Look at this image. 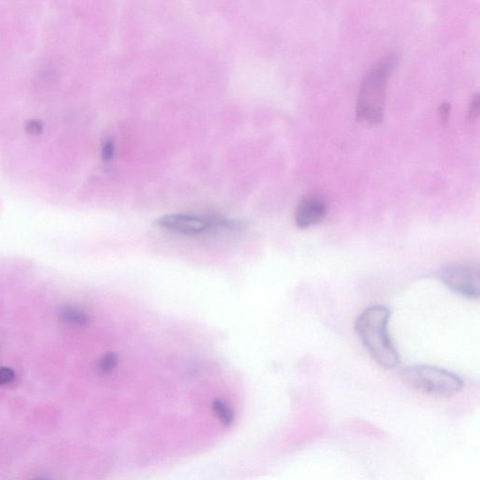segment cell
I'll return each mask as SVG.
<instances>
[{"label":"cell","mask_w":480,"mask_h":480,"mask_svg":"<svg viewBox=\"0 0 480 480\" xmlns=\"http://www.w3.org/2000/svg\"><path fill=\"white\" fill-rule=\"evenodd\" d=\"M60 317L61 320L71 326L83 327L90 322V317L84 310L70 304L64 305L60 308Z\"/></svg>","instance_id":"cell-7"},{"label":"cell","mask_w":480,"mask_h":480,"mask_svg":"<svg viewBox=\"0 0 480 480\" xmlns=\"http://www.w3.org/2000/svg\"><path fill=\"white\" fill-rule=\"evenodd\" d=\"M449 112H451V105L448 104H442L439 108V118L442 122L448 121Z\"/></svg>","instance_id":"cell-13"},{"label":"cell","mask_w":480,"mask_h":480,"mask_svg":"<svg viewBox=\"0 0 480 480\" xmlns=\"http://www.w3.org/2000/svg\"><path fill=\"white\" fill-rule=\"evenodd\" d=\"M118 356L114 352H108L100 359L99 370L102 373H109L118 366Z\"/></svg>","instance_id":"cell-8"},{"label":"cell","mask_w":480,"mask_h":480,"mask_svg":"<svg viewBox=\"0 0 480 480\" xmlns=\"http://www.w3.org/2000/svg\"><path fill=\"white\" fill-rule=\"evenodd\" d=\"M116 153L115 141L112 138H107L102 146V157L105 162L112 160Z\"/></svg>","instance_id":"cell-9"},{"label":"cell","mask_w":480,"mask_h":480,"mask_svg":"<svg viewBox=\"0 0 480 480\" xmlns=\"http://www.w3.org/2000/svg\"><path fill=\"white\" fill-rule=\"evenodd\" d=\"M396 63V55H388L374 64L363 78L357 102V116L359 121L370 124L383 121L388 78Z\"/></svg>","instance_id":"cell-2"},{"label":"cell","mask_w":480,"mask_h":480,"mask_svg":"<svg viewBox=\"0 0 480 480\" xmlns=\"http://www.w3.org/2000/svg\"><path fill=\"white\" fill-rule=\"evenodd\" d=\"M327 205L318 196L304 197L299 203L295 213L296 226L301 229L309 228L322 223L326 218Z\"/></svg>","instance_id":"cell-6"},{"label":"cell","mask_w":480,"mask_h":480,"mask_svg":"<svg viewBox=\"0 0 480 480\" xmlns=\"http://www.w3.org/2000/svg\"><path fill=\"white\" fill-rule=\"evenodd\" d=\"M439 278L452 292L469 299H479L480 295V269L473 262L449 263L439 272Z\"/></svg>","instance_id":"cell-4"},{"label":"cell","mask_w":480,"mask_h":480,"mask_svg":"<svg viewBox=\"0 0 480 480\" xmlns=\"http://www.w3.org/2000/svg\"><path fill=\"white\" fill-rule=\"evenodd\" d=\"M25 130L32 135H40L43 130V125L39 119H29L25 125Z\"/></svg>","instance_id":"cell-10"},{"label":"cell","mask_w":480,"mask_h":480,"mask_svg":"<svg viewBox=\"0 0 480 480\" xmlns=\"http://www.w3.org/2000/svg\"><path fill=\"white\" fill-rule=\"evenodd\" d=\"M35 480H48V479H35Z\"/></svg>","instance_id":"cell-14"},{"label":"cell","mask_w":480,"mask_h":480,"mask_svg":"<svg viewBox=\"0 0 480 480\" xmlns=\"http://www.w3.org/2000/svg\"><path fill=\"white\" fill-rule=\"evenodd\" d=\"M404 385L418 392L439 398H451L463 388L462 380L445 369L431 365H413L402 371Z\"/></svg>","instance_id":"cell-3"},{"label":"cell","mask_w":480,"mask_h":480,"mask_svg":"<svg viewBox=\"0 0 480 480\" xmlns=\"http://www.w3.org/2000/svg\"><path fill=\"white\" fill-rule=\"evenodd\" d=\"M479 97L476 95L474 97L472 100L470 105V111H469V115L472 119L476 118L479 116Z\"/></svg>","instance_id":"cell-12"},{"label":"cell","mask_w":480,"mask_h":480,"mask_svg":"<svg viewBox=\"0 0 480 480\" xmlns=\"http://www.w3.org/2000/svg\"><path fill=\"white\" fill-rule=\"evenodd\" d=\"M390 313L387 307L373 305L360 313L355 329L366 350L377 364L385 369H393L399 363L390 333L388 322Z\"/></svg>","instance_id":"cell-1"},{"label":"cell","mask_w":480,"mask_h":480,"mask_svg":"<svg viewBox=\"0 0 480 480\" xmlns=\"http://www.w3.org/2000/svg\"><path fill=\"white\" fill-rule=\"evenodd\" d=\"M15 373L11 368L0 367V385H6L15 381Z\"/></svg>","instance_id":"cell-11"},{"label":"cell","mask_w":480,"mask_h":480,"mask_svg":"<svg viewBox=\"0 0 480 480\" xmlns=\"http://www.w3.org/2000/svg\"><path fill=\"white\" fill-rule=\"evenodd\" d=\"M156 224L160 228L183 235H198L212 229L210 219L188 214H168L160 217Z\"/></svg>","instance_id":"cell-5"}]
</instances>
